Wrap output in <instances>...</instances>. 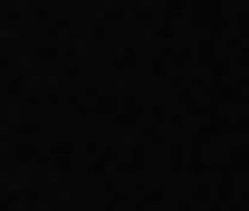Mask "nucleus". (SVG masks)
Instances as JSON below:
<instances>
[]
</instances>
